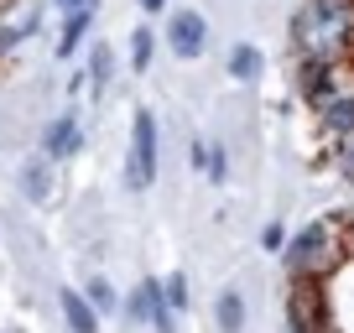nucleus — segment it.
Returning a JSON list of instances; mask_svg holds the SVG:
<instances>
[{
    "instance_id": "obj_1",
    "label": "nucleus",
    "mask_w": 354,
    "mask_h": 333,
    "mask_svg": "<svg viewBox=\"0 0 354 333\" xmlns=\"http://www.w3.org/2000/svg\"><path fill=\"white\" fill-rule=\"evenodd\" d=\"M292 47L302 63H344L354 53V0H302L292 16Z\"/></svg>"
},
{
    "instance_id": "obj_2",
    "label": "nucleus",
    "mask_w": 354,
    "mask_h": 333,
    "mask_svg": "<svg viewBox=\"0 0 354 333\" xmlns=\"http://www.w3.org/2000/svg\"><path fill=\"white\" fill-rule=\"evenodd\" d=\"M281 260H287V276H318V281H328L333 271H339V260H344V224L339 219H313L308 229H297L287 240Z\"/></svg>"
},
{
    "instance_id": "obj_3",
    "label": "nucleus",
    "mask_w": 354,
    "mask_h": 333,
    "mask_svg": "<svg viewBox=\"0 0 354 333\" xmlns=\"http://www.w3.org/2000/svg\"><path fill=\"white\" fill-rule=\"evenodd\" d=\"M287 323H292V333H323L328 328V292H323L318 276H292Z\"/></svg>"
},
{
    "instance_id": "obj_4",
    "label": "nucleus",
    "mask_w": 354,
    "mask_h": 333,
    "mask_svg": "<svg viewBox=\"0 0 354 333\" xmlns=\"http://www.w3.org/2000/svg\"><path fill=\"white\" fill-rule=\"evenodd\" d=\"M125 182H131L136 193H146L156 182V115L151 110H136L131 156H125Z\"/></svg>"
},
{
    "instance_id": "obj_5",
    "label": "nucleus",
    "mask_w": 354,
    "mask_h": 333,
    "mask_svg": "<svg viewBox=\"0 0 354 333\" xmlns=\"http://www.w3.org/2000/svg\"><path fill=\"white\" fill-rule=\"evenodd\" d=\"M125 312H131L136 323H151L156 333H172V328H177V307L167 302V287H162V281H141V287L125 297Z\"/></svg>"
},
{
    "instance_id": "obj_6",
    "label": "nucleus",
    "mask_w": 354,
    "mask_h": 333,
    "mask_svg": "<svg viewBox=\"0 0 354 333\" xmlns=\"http://www.w3.org/2000/svg\"><path fill=\"white\" fill-rule=\"evenodd\" d=\"M167 47H172L177 57H203V47H209V21H203L198 11H177L172 21H167Z\"/></svg>"
},
{
    "instance_id": "obj_7",
    "label": "nucleus",
    "mask_w": 354,
    "mask_h": 333,
    "mask_svg": "<svg viewBox=\"0 0 354 333\" xmlns=\"http://www.w3.org/2000/svg\"><path fill=\"white\" fill-rule=\"evenodd\" d=\"M339 63H302V99L313 104V110H323V104L339 94Z\"/></svg>"
},
{
    "instance_id": "obj_8",
    "label": "nucleus",
    "mask_w": 354,
    "mask_h": 333,
    "mask_svg": "<svg viewBox=\"0 0 354 333\" xmlns=\"http://www.w3.org/2000/svg\"><path fill=\"white\" fill-rule=\"evenodd\" d=\"M318 125H323L328 135H339V141H344V135L354 131V89H339V94H333V99L318 110Z\"/></svg>"
},
{
    "instance_id": "obj_9",
    "label": "nucleus",
    "mask_w": 354,
    "mask_h": 333,
    "mask_svg": "<svg viewBox=\"0 0 354 333\" xmlns=\"http://www.w3.org/2000/svg\"><path fill=\"white\" fill-rule=\"evenodd\" d=\"M63 323L68 333H100V307L88 302V292H63Z\"/></svg>"
},
{
    "instance_id": "obj_10",
    "label": "nucleus",
    "mask_w": 354,
    "mask_h": 333,
    "mask_svg": "<svg viewBox=\"0 0 354 333\" xmlns=\"http://www.w3.org/2000/svg\"><path fill=\"white\" fill-rule=\"evenodd\" d=\"M78 146H84V131H78V120H53V125H47V156H53V162L73 156Z\"/></svg>"
},
{
    "instance_id": "obj_11",
    "label": "nucleus",
    "mask_w": 354,
    "mask_h": 333,
    "mask_svg": "<svg viewBox=\"0 0 354 333\" xmlns=\"http://www.w3.org/2000/svg\"><path fill=\"white\" fill-rule=\"evenodd\" d=\"M261 68H266V57H261V47H250V42H240L230 53V73L240 78V84H255L261 78Z\"/></svg>"
},
{
    "instance_id": "obj_12",
    "label": "nucleus",
    "mask_w": 354,
    "mask_h": 333,
    "mask_svg": "<svg viewBox=\"0 0 354 333\" xmlns=\"http://www.w3.org/2000/svg\"><path fill=\"white\" fill-rule=\"evenodd\" d=\"M21 188H26V198H47V193H53V156H42V162H26Z\"/></svg>"
},
{
    "instance_id": "obj_13",
    "label": "nucleus",
    "mask_w": 354,
    "mask_h": 333,
    "mask_svg": "<svg viewBox=\"0 0 354 333\" xmlns=\"http://www.w3.org/2000/svg\"><path fill=\"white\" fill-rule=\"evenodd\" d=\"M88 26H94V11H73V16H68L63 42H57V57H73V53H78V42L88 37Z\"/></svg>"
},
{
    "instance_id": "obj_14",
    "label": "nucleus",
    "mask_w": 354,
    "mask_h": 333,
    "mask_svg": "<svg viewBox=\"0 0 354 333\" xmlns=\"http://www.w3.org/2000/svg\"><path fill=\"white\" fill-rule=\"evenodd\" d=\"M214 318H219L224 333H240V328H245V302H240V292H224L219 307H214Z\"/></svg>"
},
{
    "instance_id": "obj_15",
    "label": "nucleus",
    "mask_w": 354,
    "mask_h": 333,
    "mask_svg": "<svg viewBox=\"0 0 354 333\" xmlns=\"http://www.w3.org/2000/svg\"><path fill=\"white\" fill-rule=\"evenodd\" d=\"M151 53H156V37L146 32V26H141V32H131V68H136V73L151 68Z\"/></svg>"
},
{
    "instance_id": "obj_16",
    "label": "nucleus",
    "mask_w": 354,
    "mask_h": 333,
    "mask_svg": "<svg viewBox=\"0 0 354 333\" xmlns=\"http://www.w3.org/2000/svg\"><path fill=\"white\" fill-rule=\"evenodd\" d=\"M88 302H94V307H100V312H110L115 307V302H120V297H115V287H110V281H104V276H94V281H88Z\"/></svg>"
},
{
    "instance_id": "obj_17",
    "label": "nucleus",
    "mask_w": 354,
    "mask_h": 333,
    "mask_svg": "<svg viewBox=\"0 0 354 333\" xmlns=\"http://www.w3.org/2000/svg\"><path fill=\"white\" fill-rule=\"evenodd\" d=\"M203 178H209V182H224V178H230V156H224L219 141L209 146V166H203Z\"/></svg>"
},
{
    "instance_id": "obj_18",
    "label": "nucleus",
    "mask_w": 354,
    "mask_h": 333,
    "mask_svg": "<svg viewBox=\"0 0 354 333\" xmlns=\"http://www.w3.org/2000/svg\"><path fill=\"white\" fill-rule=\"evenodd\" d=\"M162 287H167V302H172V307H177V312L188 307V276H183V271H172V276H167V281H162Z\"/></svg>"
},
{
    "instance_id": "obj_19",
    "label": "nucleus",
    "mask_w": 354,
    "mask_h": 333,
    "mask_svg": "<svg viewBox=\"0 0 354 333\" xmlns=\"http://www.w3.org/2000/svg\"><path fill=\"white\" fill-rule=\"evenodd\" d=\"M339 172H344V178L354 182V131H349V135L339 141Z\"/></svg>"
},
{
    "instance_id": "obj_20",
    "label": "nucleus",
    "mask_w": 354,
    "mask_h": 333,
    "mask_svg": "<svg viewBox=\"0 0 354 333\" xmlns=\"http://www.w3.org/2000/svg\"><path fill=\"white\" fill-rule=\"evenodd\" d=\"M88 68H94V78L104 84V73H110V47H94V63H88Z\"/></svg>"
},
{
    "instance_id": "obj_21",
    "label": "nucleus",
    "mask_w": 354,
    "mask_h": 333,
    "mask_svg": "<svg viewBox=\"0 0 354 333\" xmlns=\"http://www.w3.org/2000/svg\"><path fill=\"white\" fill-rule=\"evenodd\" d=\"M261 245H266V250H281V224H266V234H261Z\"/></svg>"
},
{
    "instance_id": "obj_22",
    "label": "nucleus",
    "mask_w": 354,
    "mask_h": 333,
    "mask_svg": "<svg viewBox=\"0 0 354 333\" xmlns=\"http://www.w3.org/2000/svg\"><path fill=\"white\" fill-rule=\"evenodd\" d=\"M57 6H63L68 16H73V11H100V0H57Z\"/></svg>"
},
{
    "instance_id": "obj_23",
    "label": "nucleus",
    "mask_w": 354,
    "mask_h": 333,
    "mask_svg": "<svg viewBox=\"0 0 354 333\" xmlns=\"http://www.w3.org/2000/svg\"><path fill=\"white\" fill-rule=\"evenodd\" d=\"M136 6H141V11H146V16H151V11H162L167 0H136Z\"/></svg>"
},
{
    "instance_id": "obj_24",
    "label": "nucleus",
    "mask_w": 354,
    "mask_h": 333,
    "mask_svg": "<svg viewBox=\"0 0 354 333\" xmlns=\"http://www.w3.org/2000/svg\"><path fill=\"white\" fill-rule=\"evenodd\" d=\"M323 333H328V328H323Z\"/></svg>"
}]
</instances>
